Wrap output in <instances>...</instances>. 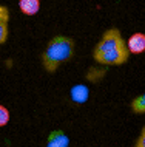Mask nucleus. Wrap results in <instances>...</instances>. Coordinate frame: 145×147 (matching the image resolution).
<instances>
[{
    "label": "nucleus",
    "instance_id": "f257e3e1",
    "mask_svg": "<svg viewBox=\"0 0 145 147\" xmlns=\"http://www.w3.org/2000/svg\"><path fill=\"white\" fill-rule=\"evenodd\" d=\"M130 51L127 47V40L122 37L117 28H108L102 34L100 40L97 42L93 59L100 65H122L128 61Z\"/></svg>",
    "mask_w": 145,
    "mask_h": 147
},
{
    "label": "nucleus",
    "instance_id": "f03ea898",
    "mask_svg": "<svg viewBox=\"0 0 145 147\" xmlns=\"http://www.w3.org/2000/svg\"><path fill=\"white\" fill-rule=\"evenodd\" d=\"M74 54V40L66 36H56L48 42L42 54V63L48 73H54L63 62L69 61Z\"/></svg>",
    "mask_w": 145,
    "mask_h": 147
},
{
    "label": "nucleus",
    "instance_id": "7ed1b4c3",
    "mask_svg": "<svg viewBox=\"0 0 145 147\" xmlns=\"http://www.w3.org/2000/svg\"><path fill=\"white\" fill-rule=\"evenodd\" d=\"M127 47L130 54H142L145 51V34L144 33H134L130 36L127 40Z\"/></svg>",
    "mask_w": 145,
    "mask_h": 147
},
{
    "label": "nucleus",
    "instance_id": "20e7f679",
    "mask_svg": "<svg viewBox=\"0 0 145 147\" xmlns=\"http://www.w3.org/2000/svg\"><path fill=\"white\" fill-rule=\"evenodd\" d=\"M69 138L63 130H53L48 135L46 140V147H68Z\"/></svg>",
    "mask_w": 145,
    "mask_h": 147
},
{
    "label": "nucleus",
    "instance_id": "39448f33",
    "mask_svg": "<svg viewBox=\"0 0 145 147\" xmlns=\"http://www.w3.org/2000/svg\"><path fill=\"white\" fill-rule=\"evenodd\" d=\"M19 9L25 16H36L40 11V0H19Z\"/></svg>",
    "mask_w": 145,
    "mask_h": 147
},
{
    "label": "nucleus",
    "instance_id": "423d86ee",
    "mask_svg": "<svg viewBox=\"0 0 145 147\" xmlns=\"http://www.w3.org/2000/svg\"><path fill=\"white\" fill-rule=\"evenodd\" d=\"M69 96L74 102H77V104H84V102L88 101V96H90V91H88V87L87 85H74L71 91H69Z\"/></svg>",
    "mask_w": 145,
    "mask_h": 147
},
{
    "label": "nucleus",
    "instance_id": "0eeeda50",
    "mask_svg": "<svg viewBox=\"0 0 145 147\" xmlns=\"http://www.w3.org/2000/svg\"><path fill=\"white\" fill-rule=\"evenodd\" d=\"M131 110L134 113H145V91L131 101Z\"/></svg>",
    "mask_w": 145,
    "mask_h": 147
},
{
    "label": "nucleus",
    "instance_id": "6e6552de",
    "mask_svg": "<svg viewBox=\"0 0 145 147\" xmlns=\"http://www.w3.org/2000/svg\"><path fill=\"white\" fill-rule=\"evenodd\" d=\"M9 118H11L9 110H8L5 105H0V127L6 125L8 122H9Z\"/></svg>",
    "mask_w": 145,
    "mask_h": 147
},
{
    "label": "nucleus",
    "instance_id": "1a4fd4ad",
    "mask_svg": "<svg viewBox=\"0 0 145 147\" xmlns=\"http://www.w3.org/2000/svg\"><path fill=\"white\" fill-rule=\"evenodd\" d=\"M8 39V22L0 20V45L6 42Z\"/></svg>",
    "mask_w": 145,
    "mask_h": 147
},
{
    "label": "nucleus",
    "instance_id": "9d476101",
    "mask_svg": "<svg viewBox=\"0 0 145 147\" xmlns=\"http://www.w3.org/2000/svg\"><path fill=\"white\" fill-rule=\"evenodd\" d=\"M0 20H5V22L9 20V11L3 5H0Z\"/></svg>",
    "mask_w": 145,
    "mask_h": 147
},
{
    "label": "nucleus",
    "instance_id": "9b49d317",
    "mask_svg": "<svg viewBox=\"0 0 145 147\" xmlns=\"http://www.w3.org/2000/svg\"><path fill=\"white\" fill-rule=\"evenodd\" d=\"M134 147H145V127L142 129V132H140V135H139L138 141H136Z\"/></svg>",
    "mask_w": 145,
    "mask_h": 147
}]
</instances>
